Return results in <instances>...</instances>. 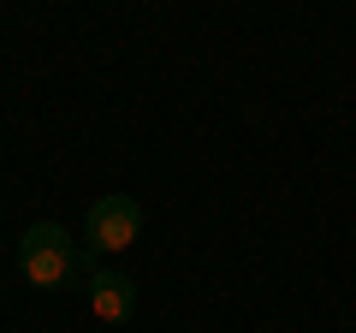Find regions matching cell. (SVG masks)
I'll return each mask as SVG.
<instances>
[{
	"label": "cell",
	"instance_id": "obj_1",
	"mask_svg": "<svg viewBox=\"0 0 356 333\" xmlns=\"http://www.w3.org/2000/svg\"><path fill=\"white\" fill-rule=\"evenodd\" d=\"M18 274H24L36 292H60L77 274V250H72V238H65V226H54V220L24 226V238H18Z\"/></svg>",
	"mask_w": 356,
	"mask_h": 333
},
{
	"label": "cell",
	"instance_id": "obj_2",
	"mask_svg": "<svg viewBox=\"0 0 356 333\" xmlns=\"http://www.w3.org/2000/svg\"><path fill=\"white\" fill-rule=\"evenodd\" d=\"M143 238V203L125 191L113 196H95L83 215V244L95 250V256H119V250H131V244Z\"/></svg>",
	"mask_w": 356,
	"mask_h": 333
},
{
	"label": "cell",
	"instance_id": "obj_3",
	"mask_svg": "<svg viewBox=\"0 0 356 333\" xmlns=\"http://www.w3.org/2000/svg\"><path fill=\"white\" fill-rule=\"evenodd\" d=\"M89 309H95V316L102 321H131L137 316V280H131V274H119V268H95L89 274Z\"/></svg>",
	"mask_w": 356,
	"mask_h": 333
}]
</instances>
